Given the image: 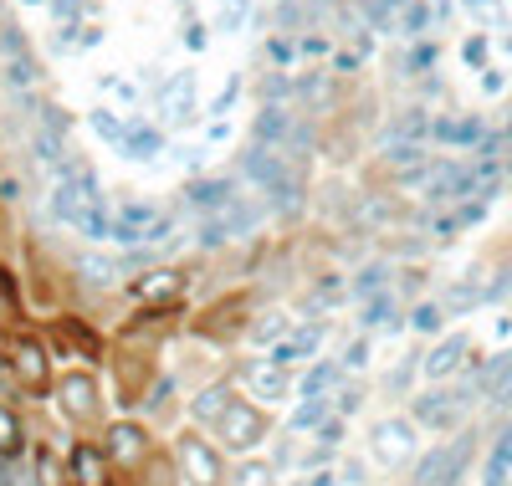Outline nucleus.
<instances>
[{
    "label": "nucleus",
    "instance_id": "obj_25",
    "mask_svg": "<svg viewBox=\"0 0 512 486\" xmlns=\"http://www.w3.org/2000/svg\"><path fill=\"white\" fill-rule=\"evenodd\" d=\"M6 77H11V87H21V93H26V87H36L41 67H36V57L26 52V57H11V62H6Z\"/></svg>",
    "mask_w": 512,
    "mask_h": 486
},
{
    "label": "nucleus",
    "instance_id": "obj_8",
    "mask_svg": "<svg viewBox=\"0 0 512 486\" xmlns=\"http://www.w3.org/2000/svg\"><path fill=\"white\" fill-rule=\"evenodd\" d=\"M231 200H236V180H231V174H210V180H195V185L185 190V205H190L200 220L221 215Z\"/></svg>",
    "mask_w": 512,
    "mask_h": 486
},
{
    "label": "nucleus",
    "instance_id": "obj_37",
    "mask_svg": "<svg viewBox=\"0 0 512 486\" xmlns=\"http://www.w3.org/2000/svg\"><path fill=\"white\" fill-rule=\"evenodd\" d=\"M282 333H287V318H277V323H272V318H267V323H256V338H262V343H267V338H282Z\"/></svg>",
    "mask_w": 512,
    "mask_h": 486
},
{
    "label": "nucleus",
    "instance_id": "obj_18",
    "mask_svg": "<svg viewBox=\"0 0 512 486\" xmlns=\"http://www.w3.org/2000/svg\"><path fill=\"white\" fill-rule=\"evenodd\" d=\"M190 87H195V77L185 72V77H175V82H169V87H164V93H159V103L169 108V123H185V118L195 113V108L185 103V98H190Z\"/></svg>",
    "mask_w": 512,
    "mask_h": 486
},
{
    "label": "nucleus",
    "instance_id": "obj_4",
    "mask_svg": "<svg viewBox=\"0 0 512 486\" xmlns=\"http://www.w3.org/2000/svg\"><path fill=\"white\" fill-rule=\"evenodd\" d=\"M256 220H262V205L256 200H246V195H236L221 215H210V220H200V246H226V241H236V236H246Z\"/></svg>",
    "mask_w": 512,
    "mask_h": 486
},
{
    "label": "nucleus",
    "instance_id": "obj_30",
    "mask_svg": "<svg viewBox=\"0 0 512 486\" xmlns=\"http://www.w3.org/2000/svg\"><path fill=\"white\" fill-rule=\"evenodd\" d=\"M441 323H446V307H441V302H420V307H415V328H420V333H436Z\"/></svg>",
    "mask_w": 512,
    "mask_h": 486
},
{
    "label": "nucleus",
    "instance_id": "obj_21",
    "mask_svg": "<svg viewBox=\"0 0 512 486\" xmlns=\"http://www.w3.org/2000/svg\"><path fill=\"white\" fill-rule=\"evenodd\" d=\"M159 149H164V134H159V128H134V134L123 139V154H128V159H154Z\"/></svg>",
    "mask_w": 512,
    "mask_h": 486
},
{
    "label": "nucleus",
    "instance_id": "obj_1",
    "mask_svg": "<svg viewBox=\"0 0 512 486\" xmlns=\"http://www.w3.org/2000/svg\"><path fill=\"white\" fill-rule=\"evenodd\" d=\"M241 174L267 195L272 210H282V215H297V210H303V180H297V169H292L282 154L251 144V149L241 154Z\"/></svg>",
    "mask_w": 512,
    "mask_h": 486
},
{
    "label": "nucleus",
    "instance_id": "obj_12",
    "mask_svg": "<svg viewBox=\"0 0 512 486\" xmlns=\"http://www.w3.org/2000/svg\"><path fill=\"white\" fill-rule=\"evenodd\" d=\"M62 410H67V420H93L98 415V389H93L88 374H72L62 384Z\"/></svg>",
    "mask_w": 512,
    "mask_h": 486
},
{
    "label": "nucleus",
    "instance_id": "obj_36",
    "mask_svg": "<svg viewBox=\"0 0 512 486\" xmlns=\"http://www.w3.org/2000/svg\"><path fill=\"white\" fill-rule=\"evenodd\" d=\"M364 359H369V343H364V338L344 348V369H364Z\"/></svg>",
    "mask_w": 512,
    "mask_h": 486
},
{
    "label": "nucleus",
    "instance_id": "obj_2",
    "mask_svg": "<svg viewBox=\"0 0 512 486\" xmlns=\"http://www.w3.org/2000/svg\"><path fill=\"white\" fill-rule=\"evenodd\" d=\"M472 394H477V384L420 394V400H415V425H425V430H456V425H461V415L472 410Z\"/></svg>",
    "mask_w": 512,
    "mask_h": 486
},
{
    "label": "nucleus",
    "instance_id": "obj_19",
    "mask_svg": "<svg viewBox=\"0 0 512 486\" xmlns=\"http://www.w3.org/2000/svg\"><path fill=\"white\" fill-rule=\"evenodd\" d=\"M72 471H77L82 486H108V466H103V456L93 446H77L72 451Z\"/></svg>",
    "mask_w": 512,
    "mask_h": 486
},
{
    "label": "nucleus",
    "instance_id": "obj_28",
    "mask_svg": "<svg viewBox=\"0 0 512 486\" xmlns=\"http://www.w3.org/2000/svg\"><path fill=\"white\" fill-rule=\"evenodd\" d=\"M246 11H251V0H221V16H216V31H241Z\"/></svg>",
    "mask_w": 512,
    "mask_h": 486
},
{
    "label": "nucleus",
    "instance_id": "obj_20",
    "mask_svg": "<svg viewBox=\"0 0 512 486\" xmlns=\"http://www.w3.org/2000/svg\"><path fill=\"white\" fill-rule=\"evenodd\" d=\"M16 369H21L26 384H47V353H41L36 343H21L16 348Z\"/></svg>",
    "mask_w": 512,
    "mask_h": 486
},
{
    "label": "nucleus",
    "instance_id": "obj_27",
    "mask_svg": "<svg viewBox=\"0 0 512 486\" xmlns=\"http://www.w3.org/2000/svg\"><path fill=\"white\" fill-rule=\"evenodd\" d=\"M384 282H390V272H384V267H364V272L354 277V292L369 302V297H379V292H384Z\"/></svg>",
    "mask_w": 512,
    "mask_h": 486
},
{
    "label": "nucleus",
    "instance_id": "obj_9",
    "mask_svg": "<svg viewBox=\"0 0 512 486\" xmlns=\"http://www.w3.org/2000/svg\"><path fill=\"white\" fill-rule=\"evenodd\" d=\"M472 384L487 394V400H492L497 410H507V405H512V348H502V353H497V359H492Z\"/></svg>",
    "mask_w": 512,
    "mask_h": 486
},
{
    "label": "nucleus",
    "instance_id": "obj_16",
    "mask_svg": "<svg viewBox=\"0 0 512 486\" xmlns=\"http://www.w3.org/2000/svg\"><path fill=\"white\" fill-rule=\"evenodd\" d=\"M507 471H512V425L497 435V446H492V456H487V476H482V486H507Z\"/></svg>",
    "mask_w": 512,
    "mask_h": 486
},
{
    "label": "nucleus",
    "instance_id": "obj_3",
    "mask_svg": "<svg viewBox=\"0 0 512 486\" xmlns=\"http://www.w3.org/2000/svg\"><path fill=\"white\" fill-rule=\"evenodd\" d=\"M466 461H472V435H456L415 466V486H456L466 476Z\"/></svg>",
    "mask_w": 512,
    "mask_h": 486
},
{
    "label": "nucleus",
    "instance_id": "obj_40",
    "mask_svg": "<svg viewBox=\"0 0 512 486\" xmlns=\"http://www.w3.org/2000/svg\"><path fill=\"white\" fill-rule=\"evenodd\" d=\"M267 52H272V62H292V41H277V36H272Z\"/></svg>",
    "mask_w": 512,
    "mask_h": 486
},
{
    "label": "nucleus",
    "instance_id": "obj_39",
    "mask_svg": "<svg viewBox=\"0 0 512 486\" xmlns=\"http://www.w3.org/2000/svg\"><path fill=\"white\" fill-rule=\"evenodd\" d=\"M507 292H512V267H507V272H502V277L487 287V297H507Z\"/></svg>",
    "mask_w": 512,
    "mask_h": 486
},
{
    "label": "nucleus",
    "instance_id": "obj_15",
    "mask_svg": "<svg viewBox=\"0 0 512 486\" xmlns=\"http://www.w3.org/2000/svg\"><path fill=\"white\" fill-rule=\"evenodd\" d=\"M323 343V323H308V328H297V338H287V343H277L272 348V364L282 369V364H297L303 353H313Z\"/></svg>",
    "mask_w": 512,
    "mask_h": 486
},
{
    "label": "nucleus",
    "instance_id": "obj_24",
    "mask_svg": "<svg viewBox=\"0 0 512 486\" xmlns=\"http://www.w3.org/2000/svg\"><path fill=\"white\" fill-rule=\"evenodd\" d=\"M323 420H328V400L308 394V405H297V415H292V430H318Z\"/></svg>",
    "mask_w": 512,
    "mask_h": 486
},
{
    "label": "nucleus",
    "instance_id": "obj_34",
    "mask_svg": "<svg viewBox=\"0 0 512 486\" xmlns=\"http://www.w3.org/2000/svg\"><path fill=\"white\" fill-rule=\"evenodd\" d=\"M77 272H88V282H113L118 277V267H108V261H98V256H77Z\"/></svg>",
    "mask_w": 512,
    "mask_h": 486
},
{
    "label": "nucleus",
    "instance_id": "obj_29",
    "mask_svg": "<svg viewBox=\"0 0 512 486\" xmlns=\"http://www.w3.org/2000/svg\"><path fill=\"white\" fill-rule=\"evenodd\" d=\"M236 486H272V466H267V461H246V466H236Z\"/></svg>",
    "mask_w": 512,
    "mask_h": 486
},
{
    "label": "nucleus",
    "instance_id": "obj_5",
    "mask_svg": "<svg viewBox=\"0 0 512 486\" xmlns=\"http://www.w3.org/2000/svg\"><path fill=\"white\" fill-rule=\"evenodd\" d=\"M216 435L226 440V451H251V446H262V435H267V415L246 400H231L226 415L216 420Z\"/></svg>",
    "mask_w": 512,
    "mask_h": 486
},
{
    "label": "nucleus",
    "instance_id": "obj_43",
    "mask_svg": "<svg viewBox=\"0 0 512 486\" xmlns=\"http://www.w3.org/2000/svg\"><path fill=\"white\" fill-rule=\"evenodd\" d=\"M26 6H47V0H26Z\"/></svg>",
    "mask_w": 512,
    "mask_h": 486
},
{
    "label": "nucleus",
    "instance_id": "obj_41",
    "mask_svg": "<svg viewBox=\"0 0 512 486\" xmlns=\"http://www.w3.org/2000/svg\"><path fill=\"white\" fill-rule=\"evenodd\" d=\"M185 47H190V52L205 47V26H190V31H185Z\"/></svg>",
    "mask_w": 512,
    "mask_h": 486
},
{
    "label": "nucleus",
    "instance_id": "obj_38",
    "mask_svg": "<svg viewBox=\"0 0 512 486\" xmlns=\"http://www.w3.org/2000/svg\"><path fill=\"white\" fill-rule=\"evenodd\" d=\"M41 486H62V471H57L52 456H41Z\"/></svg>",
    "mask_w": 512,
    "mask_h": 486
},
{
    "label": "nucleus",
    "instance_id": "obj_23",
    "mask_svg": "<svg viewBox=\"0 0 512 486\" xmlns=\"http://www.w3.org/2000/svg\"><path fill=\"white\" fill-rule=\"evenodd\" d=\"M93 128H98V139H108V144H118V149H123L128 134H134V128H128V118H118V113H108V108L93 113Z\"/></svg>",
    "mask_w": 512,
    "mask_h": 486
},
{
    "label": "nucleus",
    "instance_id": "obj_14",
    "mask_svg": "<svg viewBox=\"0 0 512 486\" xmlns=\"http://www.w3.org/2000/svg\"><path fill=\"white\" fill-rule=\"evenodd\" d=\"M31 154H36V164H47V169H67V139L62 134H52V128H31Z\"/></svg>",
    "mask_w": 512,
    "mask_h": 486
},
{
    "label": "nucleus",
    "instance_id": "obj_10",
    "mask_svg": "<svg viewBox=\"0 0 512 486\" xmlns=\"http://www.w3.org/2000/svg\"><path fill=\"white\" fill-rule=\"evenodd\" d=\"M246 384H251L256 400H287V394H292L287 374H282L272 359H251V364H246Z\"/></svg>",
    "mask_w": 512,
    "mask_h": 486
},
{
    "label": "nucleus",
    "instance_id": "obj_31",
    "mask_svg": "<svg viewBox=\"0 0 512 486\" xmlns=\"http://www.w3.org/2000/svg\"><path fill=\"white\" fill-rule=\"evenodd\" d=\"M390 307H395V302H390V292L369 297V302H364V318H359V323H364V328H379L384 318H390Z\"/></svg>",
    "mask_w": 512,
    "mask_h": 486
},
{
    "label": "nucleus",
    "instance_id": "obj_13",
    "mask_svg": "<svg viewBox=\"0 0 512 486\" xmlns=\"http://www.w3.org/2000/svg\"><path fill=\"white\" fill-rule=\"evenodd\" d=\"M108 461H113V466L144 461V430H139V425H113V435H108Z\"/></svg>",
    "mask_w": 512,
    "mask_h": 486
},
{
    "label": "nucleus",
    "instance_id": "obj_22",
    "mask_svg": "<svg viewBox=\"0 0 512 486\" xmlns=\"http://www.w3.org/2000/svg\"><path fill=\"white\" fill-rule=\"evenodd\" d=\"M436 139H446V144H477L482 123L477 118H446V123H436Z\"/></svg>",
    "mask_w": 512,
    "mask_h": 486
},
{
    "label": "nucleus",
    "instance_id": "obj_11",
    "mask_svg": "<svg viewBox=\"0 0 512 486\" xmlns=\"http://www.w3.org/2000/svg\"><path fill=\"white\" fill-rule=\"evenodd\" d=\"M461 359H466V333H451V338H441L431 353H425L420 369L431 374V379H446V374H456V369H461Z\"/></svg>",
    "mask_w": 512,
    "mask_h": 486
},
{
    "label": "nucleus",
    "instance_id": "obj_6",
    "mask_svg": "<svg viewBox=\"0 0 512 486\" xmlns=\"http://www.w3.org/2000/svg\"><path fill=\"white\" fill-rule=\"evenodd\" d=\"M369 440H374V456H379L384 466H400V461L415 456V425H410V420H379V425L369 430Z\"/></svg>",
    "mask_w": 512,
    "mask_h": 486
},
{
    "label": "nucleus",
    "instance_id": "obj_26",
    "mask_svg": "<svg viewBox=\"0 0 512 486\" xmlns=\"http://www.w3.org/2000/svg\"><path fill=\"white\" fill-rule=\"evenodd\" d=\"M16 451H21V425L6 405H0V456H16Z\"/></svg>",
    "mask_w": 512,
    "mask_h": 486
},
{
    "label": "nucleus",
    "instance_id": "obj_32",
    "mask_svg": "<svg viewBox=\"0 0 512 486\" xmlns=\"http://www.w3.org/2000/svg\"><path fill=\"white\" fill-rule=\"evenodd\" d=\"M26 52H31V47H26V36H21L16 26H0V57L11 62V57H26Z\"/></svg>",
    "mask_w": 512,
    "mask_h": 486
},
{
    "label": "nucleus",
    "instance_id": "obj_35",
    "mask_svg": "<svg viewBox=\"0 0 512 486\" xmlns=\"http://www.w3.org/2000/svg\"><path fill=\"white\" fill-rule=\"evenodd\" d=\"M390 164H395V169H410V164H420V144H395V149H390Z\"/></svg>",
    "mask_w": 512,
    "mask_h": 486
},
{
    "label": "nucleus",
    "instance_id": "obj_33",
    "mask_svg": "<svg viewBox=\"0 0 512 486\" xmlns=\"http://www.w3.org/2000/svg\"><path fill=\"white\" fill-rule=\"evenodd\" d=\"M333 379H338V369H333V364H323V369H313V374L303 379V394H323V400H328Z\"/></svg>",
    "mask_w": 512,
    "mask_h": 486
},
{
    "label": "nucleus",
    "instance_id": "obj_42",
    "mask_svg": "<svg viewBox=\"0 0 512 486\" xmlns=\"http://www.w3.org/2000/svg\"><path fill=\"white\" fill-rule=\"evenodd\" d=\"M308 486H333V476H328V471H318V476H313Z\"/></svg>",
    "mask_w": 512,
    "mask_h": 486
},
{
    "label": "nucleus",
    "instance_id": "obj_7",
    "mask_svg": "<svg viewBox=\"0 0 512 486\" xmlns=\"http://www.w3.org/2000/svg\"><path fill=\"white\" fill-rule=\"evenodd\" d=\"M180 471H185L190 486H221V456L210 451L195 430L180 440Z\"/></svg>",
    "mask_w": 512,
    "mask_h": 486
},
{
    "label": "nucleus",
    "instance_id": "obj_17",
    "mask_svg": "<svg viewBox=\"0 0 512 486\" xmlns=\"http://www.w3.org/2000/svg\"><path fill=\"white\" fill-rule=\"evenodd\" d=\"M236 400V394L226 389V384H210V389H200L195 394V420H205V425H216L221 415H226V405Z\"/></svg>",
    "mask_w": 512,
    "mask_h": 486
}]
</instances>
